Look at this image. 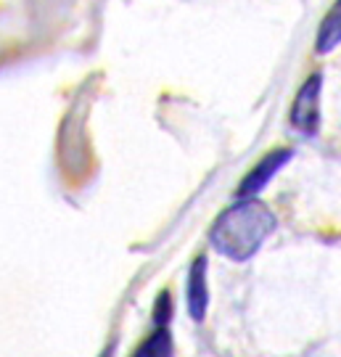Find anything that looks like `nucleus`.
<instances>
[{
	"label": "nucleus",
	"mask_w": 341,
	"mask_h": 357,
	"mask_svg": "<svg viewBox=\"0 0 341 357\" xmlns=\"http://www.w3.org/2000/svg\"><path fill=\"white\" fill-rule=\"evenodd\" d=\"M278 225V217L273 209L259 199H238L225 212H220L212 228H209V243L217 249V255L227 257L233 262L252 259L265 241L273 236Z\"/></svg>",
	"instance_id": "1"
},
{
	"label": "nucleus",
	"mask_w": 341,
	"mask_h": 357,
	"mask_svg": "<svg viewBox=\"0 0 341 357\" xmlns=\"http://www.w3.org/2000/svg\"><path fill=\"white\" fill-rule=\"evenodd\" d=\"M320 96H323V75L315 72L304 79L291 103V128L304 138H315L320 132Z\"/></svg>",
	"instance_id": "2"
},
{
	"label": "nucleus",
	"mask_w": 341,
	"mask_h": 357,
	"mask_svg": "<svg viewBox=\"0 0 341 357\" xmlns=\"http://www.w3.org/2000/svg\"><path fill=\"white\" fill-rule=\"evenodd\" d=\"M294 151L291 149H273L270 153H265L257 165L246 172V178L241 180V185L236 188V196L238 199H254L267 188V183L278 175L283 167L291 162Z\"/></svg>",
	"instance_id": "3"
},
{
	"label": "nucleus",
	"mask_w": 341,
	"mask_h": 357,
	"mask_svg": "<svg viewBox=\"0 0 341 357\" xmlns=\"http://www.w3.org/2000/svg\"><path fill=\"white\" fill-rule=\"evenodd\" d=\"M185 296H188V315L193 323H204L206 310H209V281H206V257H196L190 262L188 270V286H185Z\"/></svg>",
	"instance_id": "4"
},
{
	"label": "nucleus",
	"mask_w": 341,
	"mask_h": 357,
	"mask_svg": "<svg viewBox=\"0 0 341 357\" xmlns=\"http://www.w3.org/2000/svg\"><path fill=\"white\" fill-rule=\"evenodd\" d=\"M341 43V0H336L328 8V13L323 16V22L317 26L315 38V53L326 56V53L336 51Z\"/></svg>",
	"instance_id": "5"
},
{
	"label": "nucleus",
	"mask_w": 341,
	"mask_h": 357,
	"mask_svg": "<svg viewBox=\"0 0 341 357\" xmlns=\"http://www.w3.org/2000/svg\"><path fill=\"white\" fill-rule=\"evenodd\" d=\"M130 357H175V339L169 328H156L149 339L140 342Z\"/></svg>",
	"instance_id": "6"
},
{
	"label": "nucleus",
	"mask_w": 341,
	"mask_h": 357,
	"mask_svg": "<svg viewBox=\"0 0 341 357\" xmlns=\"http://www.w3.org/2000/svg\"><path fill=\"white\" fill-rule=\"evenodd\" d=\"M172 318H175L172 294L162 291L159 294V299H156V305H153V323H156V328H167V323H169Z\"/></svg>",
	"instance_id": "7"
},
{
	"label": "nucleus",
	"mask_w": 341,
	"mask_h": 357,
	"mask_svg": "<svg viewBox=\"0 0 341 357\" xmlns=\"http://www.w3.org/2000/svg\"><path fill=\"white\" fill-rule=\"evenodd\" d=\"M98 357H114V342H112L109 347H106V349H103V352H101Z\"/></svg>",
	"instance_id": "8"
}]
</instances>
